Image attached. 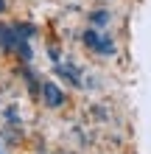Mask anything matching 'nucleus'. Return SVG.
Wrapping results in <instances>:
<instances>
[{
	"mask_svg": "<svg viewBox=\"0 0 151 154\" xmlns=\"http://www.w3.org/2000/svg\"><path fill=\"white\" fill-rule=\"evenodd\" d=\"M42 93H45V101H48V106H59L62 104V93L53 84H45L42 87Z\"/></svg>",
	"mask_w": 151,
	"mask_h": 154,
	"instance_id": "nucleus-1",
	"label": "nucleus"
}]
</instances>
